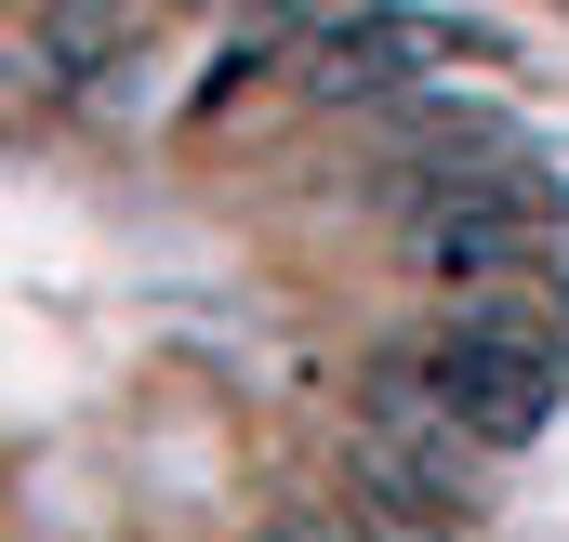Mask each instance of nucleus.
<instances>
[{"instance_id": "3", "label": "nucleus", "mask_w": 569, "mask_h": 542, "mask_svg": "<svg viewBox=\"0 0 569 542\" xmlns=\"http://www.w3.org/2000/svg\"><path fill=\"white\" fill-rule=\"evenodd\" d=\"M266 542H358V530H331V516H291V530H266Z\"/></svg>"}, {"instance_id": "2", "label": "nucleus", "mask_w": 569, "mask_h": 542, "mask_svg": "<svg viewBox=\"0 0 569 542\" xmlns=\"http://www.w3.org/2000/svg\"><path fill=\"white\" fill-rule=\"evenodd\" d=\"M450 53H490L477 27H450V13H411V0H371V13H345L331 40H305V93H425Z\"/></svg>"}, {"instance_id": "1", "label": "nucleus", "mask_w": 569, "mask_h": 542, "mask_svg": "<svg viewBox=\"0 0 569 542\" xmlns=\"http://www.w3.org/2000/svg\"><path fill=\"white\" fill-rule=\"evenodd\" d=\"M557 304H450L437 318V344L411 358V398L463 436V450H517V436H543L557 423Z\"/></svg>"}]
</instances>
